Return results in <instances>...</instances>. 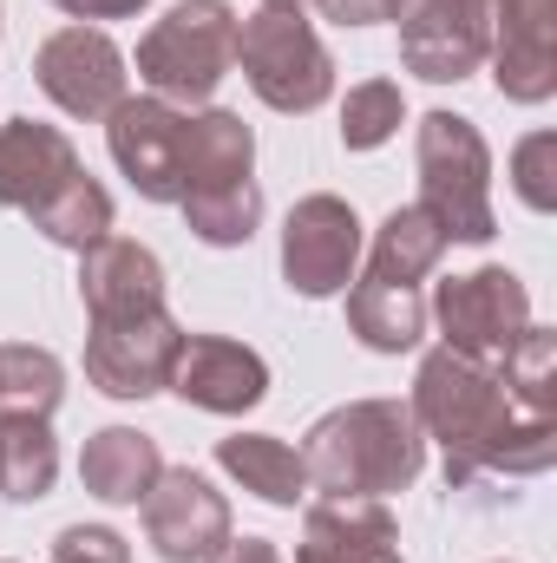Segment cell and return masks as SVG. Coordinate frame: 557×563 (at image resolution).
<instances>
[{
    "instance_id": "cell-15",
    "label": "cell",
    "mask_w": 557,
    "mask_h": 563,
    "mask_svg": "<svg viewBox=\"0 0 557 563\" xmlns=\"http://www.w3.org/2000/svg\"><path fill=\"white\" fill-rule=\"evenodd\" d=\"M73 177H86L79 151L59 125L40 119H0V203L20 217H40Z\"/></svg>"
},
{
    "instance_id": "cell-19",
    "label": "cell",
    "mask_w": 557,
    "mask_h": 563,
    "mask_svg": "<svg viewBox=\"0 0 557 563\" xmlns=\"http://www.w3.org/2000/svg\"><path fill=\"white\" fill-rule=\"evenodd\" d=\"M217 465H223L243 492H256L263 505L295 511V505L308 498V465H302L295 445H282L276 432H230V439H217Z\"/></svg>"
},
{
    "instance_id": "cell-1",
    "label": "cell",
    "mask_w": 557,
    "mask_h": 563,
    "mask_svg": "<svg viewBox=\"0 0 557 563\" xmlns=\"http://www.w3.org/2000/svg\"><path fill=\"white\" fill-rule=\"evenodd\" d=\"M414 413L419 439H439L446 445V485L466 492L479 478H538L557 465V420L545 413H525L499 367L472 361V354H452V347H433L414 374Z\"/></svg>"
},
{
    "instance_id": "cell-17",
    "label": "cell",
    "mask_w": 557,
    "mask_h": 563,
    "mask_svg": "<svg viewBox=\"0 0 557 563\" xmlns=\"http://www.w3.org/2000/svg\"><path fill=\"white\" fill-rule=\"evenodd\" d=\"M295 563H407L387 498H321V505H308Z\"/></svg>"
},
{
    "instance_id": "cell-30",
    "label": "cell",
    "mask_w": 557,
    "mask_h": 563,
    "mask_svg": "<svg viewBox=\"0 0 557 563\" xmlns=\"http://www.w3.org/2000/svg\"><path fill=\"white\" fill-rule=\"evenodd\" d=\"M53 563H132V544L112 525H66L53 538Z\"/></svg>"
},
{
    "instance_id": "cell-10",
    "label": "cell",
    "mask_w": 557,
    "mask_h": 563,
    "mask_svg": "<svg viewBox=\"0 0 557 563\" xmlns=\"http://www.w3.org/2000/svg\"><path fill=\"white\" fill-rule=\"evenodd\" d=\"M112 164L132 177L144 203H177L184 197V144H190V112L164 106V99H119V112L106 119Z\"/></svg>"
},
{
    "instance_id": "cell-3",
    "label": "cell",
    "mask_w": 557,
    "mask_h": 563,
    "mask_svg": "<svg viewBox=\"0 0 557 563\" xmlns=\"http://www.w3.org/2000/svg\"><path fill=\"white\" fill-rule=\"evenodd\" d=\"M419 210L446 230V243H492V151L472 119L426 112L419 119Z\"/></svg>"
},
{
    "instance_id": "cell-12",
    "label": "cell",
    "mask_w": 557,
    "mask_h": 563,
    "mask_svg": "<svg viewBox=\"0 0 557 563\" xmlns=\"http://www.w3.org/2000/svg\"><path fill=\"white\" fill-rule=\"evenodd\" d=\"M144 538L164 563H210L230 544V505L204 472L164 465L144 492Z\"/></svg>"
},
{
    "instance_id": "cell-23",
    "label": "cell",
    "mask_w": 557,
    "mask_h": 563,
    "mask_svg": "<svg viewBox=\"0 0 557 563\" xmlns=\"http://www.w3.org/2000/svg\"><path fill=\"white\" fill-rule=\"evenodd\" d=\"M446 256V230L419 210V203H401L387 210V223L374 230V250H368V276L401 282V288H419V276H433Z\"/></svg>"
},
{
    "instance_id": "cell-31",
    "label": "cell",
    "mask_w": 557,
    "mask_h": 563,
    "mask_svg": "<svg viewBox=\"0 0 557 563\" xmlns=\"http://www.w3.org/2000/svg\"><path fill=\"white\" fill-rule=\"evenodd\" d=\"M59 13H73L79 26H92V20H132V13H144L151 0H53Z\"/></svg>"
},
{
    "instance_id": "cell-18",
    "label": "cell",
    "mask_w": 557,
    "mask_h": 563,
    "mask_svg": "<svg viewBox=\"0 0 557 563\" xmlns=\"http://www.w3.org/2000/svg\"><path fill=\"white\" fill-rule=\"evenodd\" d=\"M157 472H164V452L139 426H106L79 452V485L99 505H144V492L157 485Z\"/></svg>"
},
{
    "instance_id": "cell-5",
    "label": "cell",
    "mask_w": 557,
    "mask_h": 563,
    "mask_svg": "<svg viewBox=\"0 0 557 563\" xmlns=\"http://www.w3.org/2000/svg\"><path fill=\"white\" fill-rule=\"evenodd\" d=\"M237 59H243V79L250 92L270 106V112H315L335 99V59L321 46V33L302 20V13H250L237 26Z\"/></svg>"
},
{
    "instance_id": "cell-14",
    "label": "cell",
    "mask_w": 557,
    "mask_h": 563,
    "mask_svg": "<svg viewBox=\"0 0 557 563\" xmlns=\"http://www.w3.org/2000/svg\"><path fill=\"white\" fill-rule=\"evenodd\" d=\"M171 394L204 407V413H250L270 394V361L230 334H184L177 367H171Z\"/></svg>"
},
{
    "instance_id": "cell-4",
    "label": "cell",
    "mask_w": 557,
    "mask_h": 563,
    "mask_svg": "<svg viewBox=\"0 0 557 563\" xmlns=\"http://www.w3.org/2000/svg\"><path fill=\"white\" fill-rule=\"evenodd\" d=\"M237 7L230 0H177L139 40V79L164 106H204L237 66Z\"/></svg>"
},
{
    "instance_id": "cell-24",
    "label": "cell",
    "mask_w": 557,
    "mask_h": 563,
    "mask_svg": "<svg viewBox=\"0 0 557 563\" xmlns=\"http://www.w3.org/2000/svg\"><path fill=\"white\" fill-rule=\"evenodd\" d=\"M177 210H184V230H190L197 243H210V250H243V243L256 236V223H263V190H256V177H243V184L190 190Z\"/></svg>"
},
{
    "instance_id": "cell-29",
    "label": "cell",
    "mask_w": 557,
    "mask_h": 563,
    "mask_svg": "<svg viewBox=\"0 0 557 563\" xmlns=\"http://www.w3.org/2000/svg\"><path fill=\"white\" fill-rule=\"evenodd\" d=\"M512 190L525 197V210H557V132H532L512 151Z\"/></svg>"
},
{
    "instance_id": "cell-26",
    "label": "cell",
    "mask_w": 557,
    "mask_h": 563,
    "mask_svg": "<svg viewBox=\"0 0 557 563\" xmlns=\"http://www.w3.org/2000/svg\"><path fill=\"white\" fill-rule=\"evenodd\" d=\"M33 230H40L46 243H59V250H92V243H106V236H112V197H106V184H99V177H73V184L33 217Z\"/></svg>"
},
{
    "instance_id": "cell-27",
    "label": "cell",
    "mask_w": 557,
    "mask_h": 563,
    "mask_svg": "<svg viewBox=\"0 0 557 563\" xmlns=\"http://www.w3.org/2000/svg\"><path fill=\"white\" fill-rule=\"evenodd\" d=\"M499 380H505V394L525 407V413H545L557 420V334L551 328H525V341L499 361Z\"/></svg>"
},
{
    "instance_id": "cell-32",
    "label": "cell",
    "mask_w": 557,
    "mask_h": 563,
    "mask_svg": "<svg viewBox=\"0 0 557 563\" xmlns=\"http://www.w3.org/2000/svg\"><path fill=\"white\" fill-rule=\"evenodd\" d=\"M328 20H341V26H374V20H387V0H315Z\"/></svg>"
},
{
    "instance_id": "cell-13",
    "label": "cell",
    "mask_w": 557,
    "mask_h": 563,
    "mask_svg": "<svg viewBox=\"0 0 557 563\" xmlns=\"http://www.w3.org/2000/svg\"><path fill=\"white\" fill-rule=\"evenodd\" d=\"M557 0H485V59L512 106H545L557 92Z\"/></svg>"
},
{
    "instance_id": "cell-8",
    "label": "cell",
    "mask_w": 557,
    "mask_h": 563,
    "mask_svg": "<svg viewBox=\"0 0 557 563\" xmlns=\"http://www.w3.org/2000/svg\"><path fill=\"white\" fill-rule=\"evenodd\" d=\"M354 263H361V217H354V203H341L328 190L302 197L288 210V223H282V282L295 295L321 301V295H341L354 282Z\"/></svg>"
},
{
    "instance_id": "cell-21",
    "label": "cell",
    "mask_w": 557,
    "mask_h": 563,
    "mask_svg": "<svg viewBox=\"0 0 557 563\" xmlns=\"http://www.w3.org/2000/svg\"><path fill=\"white\" fill-rule=\"evenodd\" d=\"M348 328L374 354H407V347H419V334H426V301H419V288L361 276L348 288Z\"/></svg>"
},
{
    "instance_id": "cell-28",
    "label": "cell",
    "mask_w": 557,
    "mask_h": 563,
    "mask_svg": "<svg viewBox=\"0 0 557 563\" xmlns=\"http://www.w3.org/2000/svg\"><path fill=\"white\" fill-rule=\"evenodd\" d=\"M401 119H407L401 86H394V79H361V86H348V99H341V144H348V151H374V144H387L401 132Z\"/></svg>"
},
{
    "instance_id": "cell-34",
    "label": "cell",
    "mask_w": 557,
    "mask_h": 563,
    "mask_svg": "<svg viewBox=\"0 0 557 563\" xmlns=\"http://www.w3.org/2000/svg\"><path fill=\"white\" fill-rule=\"evenodd\" d=\"M263 7H276V13H302V7H315V0H263Z\"/></svg>"
},
{
    "instance_id": "cell-11",
    "label": "cell",
    "mask_w": 557,
    "mask_h": 563,
    "mask_svg": "<svg viewBox=\"0 0 557 563\" xmlns=\"http://www.w3.org/2000/svg\"><path fill=\"white\" fill-rule=\"evenodd\" d=\"M387 20L401 26V66L433 86L485 66V0H387Z\"/></svg>"
},
{
    "instance_id": "cell-9",
    "label": "cell",
    "mask_w": 557,
    "mask_h": 563,
    "mask_svg": "<svg viewBox=\"0 0 557 563\" xmlns=\"http://www.w3.org/2000/svg\"><path fill=\"white\" fill-rule=\"evenodd\" d=\"M184 328L171 321V308L132 314V321H92L86 334V380L112 400H151L171 387Z\"/></svg>"
},
{
    "instance_id": "cell-7",
    "label": "cell",
    "mask_w": 557,
    "mask_h": 563,
    "mask_svg": "<svg viewBox=\"0 0 557 563\" xmlns=\"http://www.w3.org/2000/svg\"><path fill=\"white\" fill-rule=\"evenodd\" d=\"M33 79H40V92L66 112V119H112L119 112V99H132L125 92V53L112 46V33H99V26H59L53 40H40V53H33Z\"/></svg>"
},
{
    "instance_id": "cell-16",
    "label": "cell",
    "mask_w": 557,
    "mask_h": 563,
    "mask_svg": "<svg viewBox=\"0 0 557 563\" xmlns=\"http://www.w3.org/2000/svg\"><path fill=\"white\" fill-rule=\"evenodd\" d=\"M79 301H86V321L157 314V308H171L164 301V263L132 236H106V243L79 250Z\"/></svg>"
},
{
    "instance_id": "cell-25",
    "label": "cell",
    "mask_w": 557,
    "mask_h": 563,
    "mask_svg": "<svg viewBox=\"0 0 557 563\" xmlns=\"http://www.w3.org/2000/svg\"><path fill=\"white\" fill-rule=\"evenodd\" d=\"M66 394V367L53 347H33V341H0V413H40L53 420Z\"/></svg>"
},
{
    "instance_id": "cell-6",
    "label": "cell",
    "mask_w": 557,
    "mask_h": 563,
    "mask_svg": "<svg viewBox=\"0 0 557 563\" xmlns=\"http://www.w3.org/2000/svg\"><path fill=\"white\" fill-rule=\"evenodd\" d=\"M426 314H433L439 334H446L439 347L499 367V361L525 341V328H532V288L512 276V269L485 263V269H472V276L439 282V295H433Z\"/></svg>"
},
{
    "instance_id": "cell-22",
    "label": "cell",
    "mask_w": 557,
    "mask_h": 563,
    "mask_svg": "<svg viewBox=\"0 0 557 563\" xmlns=\"http://www.w3.org/2000/svg\"><path fill=\"white\" fill-rule=\"evenodd\" d=\"M59 478V439L40 413H0V498L40 505Z\"/></svg>"
},
{
    "instance_id": "cell-20",
    "label": "cell",
    "mask_w": 557,
    "mask_h": 563,
    "mask_svg": "<svg viewBox=\"0 0 557 563\" xmlns=\"http://www.w3.org/2000/svg\"><path fill=\"white\" fill-rule=\"evenodd\" d=\"M256 177V139L237 112L210 106V112H190V144H184V197L190 190H217V184H243ZM177 197V203H184Z\"/></svg>"
},
{
    "instance_id": "cell-2",
    "label": "cell",
    "mask_w": 557,
    "mask_h": 563,
    "mask_svg": "<svg viewBox=\"0 0 557 563\" xmlns=\"http://www.w3.org/2000/svg\"><path fill=\"white\" fill-rule=\"evenodd\" d=\"M308 492L321 498H394L426 465V439L401 400H348L302 439Z\"/></svg>"
},
{
    "instance_id": "cell-33",
    "label": "cell",
    "mask_w": 557,
    "mask_h": 563,
    "mask_svg": "<svg viewBox=\"0 0 557 563\" xmlns=\"http://www.w3.org/2000/svg\"><path fill=\"white\" fill-rule=\"evenodd\" d=\"M210 563H282V551L270 544V538H230Z\"/></svg>"
}]
</instances>
